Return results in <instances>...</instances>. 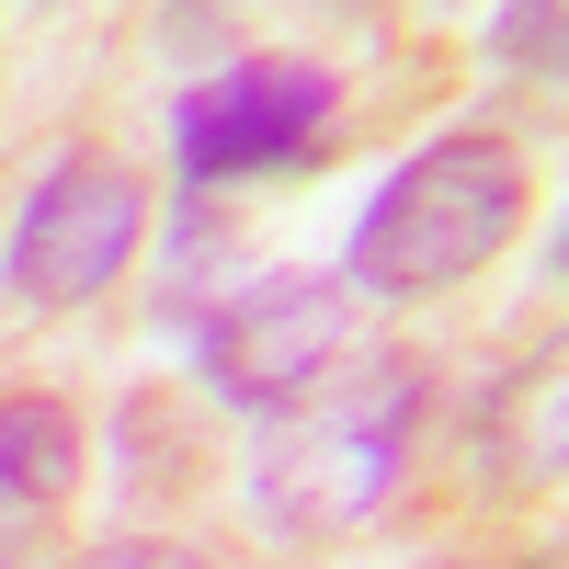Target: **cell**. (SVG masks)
I'll return each instance as SVG.
<instances>
[{"label": "cell", "mask_w": 569, "mask_h": 569, "mask_svg": "<svg viewBox=\"0 0 569 569\" xmlns=\"http://www.w3.org/2000/svg\"><path fill=\"white\" fill-rule=\"evenodd\" d=\"M69 569H217V558L206 547H171V536H114V547H91Z\"/></svg>", "instance_id": "52a82bcc"}, {"label": "cell", "mask_w": 569, "mask_h": 569, "mask_svg": "<svg viewBox=\"0 0 569 569\" xmlns=\"http://www.w3.org/2000/svg\"><path fill=\"white\" fill-rule=\"evenodd\" d=\"M330 114H342V80L319 58H228L217 80L171 103V171L194 194L206 182H273L330 137Z\"/></svg>", "instance_id": "5b68a950"}, {"label": "cell", "mask_w": 569, "mask_h": 569, "mask_svg": "<svg viewBox=\"0 0 569 569\" xmlns=\"http://www.w3.org/2000/svg\"><path fill=\"white\" fill-rule=\"evenodd\" d=\"M536 206V171L501 126H456L433 149H410L353 228V297H456L467 273L512 251V228Z\"/></svg>", "instance_id": "7a4b0ae2"}, {"label": "cell", "mask_w": 569, "mask_h": 569, "mask_svg": "<svg viewBox=\"0 0 569 569\" xmlns=\"http://www.w3.org/2000/svg\"><path fill=\"white\" fill-rule=\"evenodd\" d=\"M501 46H512V58H536V69H547V46H558V12H512V23H501Z\"/></svg>", "instance_id": "ba28073f"}, {"label": "cell", "mask_w": 569, "mask_h": 569, "mask_svg": "<svg viewBox=\"0 0 569 569\" xmlns=\"http://www.w3.org/2000/svg\"><path fill=\"white\" fill-rule=\"evenodd\" d=\"M353 353V284L342 273H251L228 308L194 319V365L217 399L240 410H297L308 388H330Z\"/></svg>", "instance_id": "277c9868"}, {"label": "cell", "mask_w": 569, "mask_h": 569, "mask_svg": "<svg viewBox=\"0 0 569 569\" xmlns=\"http://www.w3.org/2000/svg\"><path fill=\"white\" fill-rule=\"evenodd\" d=\"M149 171L114 160V149H58L23 206H12V240H0V284H12V308L34 319H80L103 308L114 284L137 273V251H149Z\"/></svg>", "instance_id": "3957f363"}, {"label": "cell", "mask_w": 569, "mask_h": 569, "mask_svg": "<svg viewBox=\"0 0 569 569\" xmlns=\"http://www.w3.org/2000/svg\"><path fill=\"white\" fill-rule=\"evenodd\" d=\"M410 445H421V365L376 353V365L342 376V388H308L262 433L251 525L273 547H330V536L376 525V512L399 501V479H410Z\"/></svg>", "instance_id": "6da1fadb"}, {"label": "cell", "mask_w": 569, "mask_h": 569, "mask_svg": "<svg viewBox=\"0 0 569 569\" xmlns=\"http://www.w3.org/2000/svg\"><path fill=\"white\" fill-rule=\"evenodd\" d=\"M80 490V410L46 388H0V569H23Z\"/></svg>", "instance_id": "8992f818"}]
</instances>
